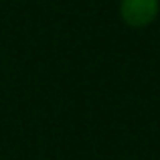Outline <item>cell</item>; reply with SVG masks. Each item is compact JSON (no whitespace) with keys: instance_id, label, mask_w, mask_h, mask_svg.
Here are the masks:
<instances>
[{"instance_id":"cell-1","label":"cell","mask_w":160,"mask_h":160,"mask_svg":"<svg viewBox=\"0 0 160 160\" xmlns=\"http://www.w3.org/2000/svg\"><path fill=\"white\" fill-rule=\"evenodd\" d=\"M160 0H120V16L128 27L144 28L156 20Z\"/></svg>"}]
</instances>
